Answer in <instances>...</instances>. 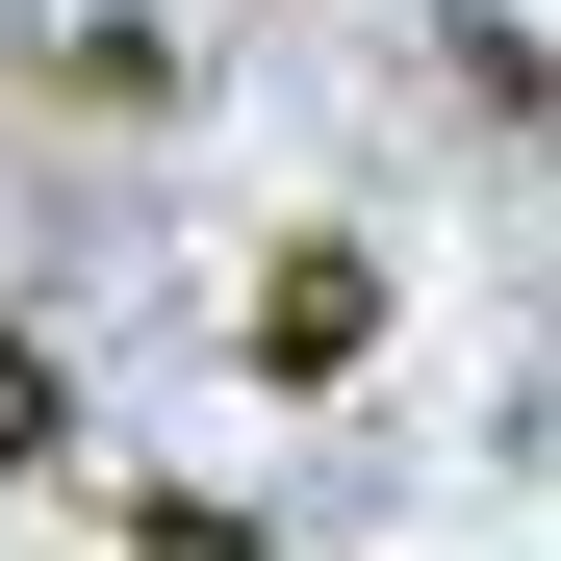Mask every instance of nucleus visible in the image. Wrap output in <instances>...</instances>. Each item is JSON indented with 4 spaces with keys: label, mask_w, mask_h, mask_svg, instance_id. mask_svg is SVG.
Instances as JSON below:
<instances>
[{
    "label": "nucleus",
    "mask_w": 561,
    "mask_h": 561,
    "mask_svg": "<svg viewBox=\"0 0 561 561\" xmlns=\"http://www.w3.org/2000/svg\"><path fill=\"white\" fill-rule=\"evenodd\" d=\"M357 357H383V255L357 230H280L255 255V383H357Z\"/></svg>",
    "instance_id": "1"
},
{
    "label": "nucleus",
    "mask_w": 561,
    "mask_h": 561,
    "mask_svg": "<svg viewBox=\"0 0 561 561\" xmlns=\"http://www.w3.org/2000/svg\"><path fill=\"white\" fill-rule=\"evenodd\" d=\"M77 459V383H51V332H0V485H51Z\"/></svg>",
    "instance_id": "2"
},
{
    "label": "nucleus",
    "mask_w": 561,
    "mask_h": 561,
    "mask_svg": "<svg viewBox=\"0 0 561 561\" xmlns=\"http://www.w3.org/2000/svg\"><path fill=\"white\" fill-rule=\"evenodd\" d=\"M128 561H255V511H205V485H153V511H128Z\"/></svg>",
    "instance_id": "3"
}]
</instances>
